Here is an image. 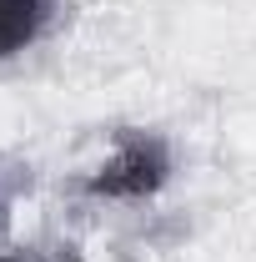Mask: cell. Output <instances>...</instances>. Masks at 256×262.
<instances>
[{"instance_id": "6da1fadb", "label": "cell", "mask_w": 256, "mask_h": 262, "mask_svg": "<svg viewBox=\"0 0 256 262\" xmlns=\"http://www.w3.org/2000/svg\"><path fill=\"white\" fill-rule=\"evenodd\" d=\"M176 157L156 126H111L75 171V192L91 202H151L171 182Z\"/></svg>"}, {"instance_id": "7a4b0ae2", "label": "cell", "mask_w": 256, "mask_h": 262, "mask_svg": "<svg viewBox=\"0 0 256 262\" xmlns=\"http://www.w3.org/2000/svg\"><path fill=\"white\" fill-rule=\"evenodd\" d=\"M61 0H0V61L31 51L40 35L50 31Z\"/></svg>"}, {"instance_id": "3957f363", "label": "cell", "mask_w": 256, "mask_h": 262, "mask_svg": "<svg viewBox=\"0 0 256 262\" xmlns=\"http://www.w3.org/2000/svg\"><path fill=\"white\" fill-rule=\"evenodd\" d=\"M0 262H86L70 242H10L0 247Z\"/></svg>"}]
</instances>
